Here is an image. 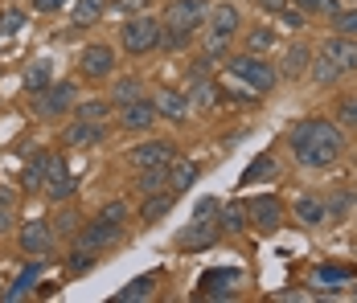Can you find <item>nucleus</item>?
<instances>
[{"label":"nucleus","mask_w":357,"mask_h":303,"mask_svg":"<svg viewBox=\"0 0 357 303\" xmlns=\"http://www.w3.org/2000/svg\"><path fill=\"white\" fill-rule=\"evenodd\" d=\"M287 148L300 169H328L345 152V135L328 119H304L287 132Z\"/></svg>","instance_id":"nucleus-1"},{"label":"nucleus","mask_w":357,"mask_h":303,"mask_svg":"<svg viewBox=\"0 0 357 303\" xmlns=\"http://www.w3.org/2000/svg\"><path fill=\"white\" fill-rule=\"evenodd\" d=\"M226 70H230V78H238V82H247L250 91H259V95H267V91H275V82H280V70L271 66L267 58H259V54H238V58H226Z\"/></svg>","instance_id":"nucleus-2"},{"label":"nucleus","mask_w":357,"mask_h":303,"mask_svg":"<svg viewBox=\"0 0 357 303\" xmlns=\"http://www.w3.org/2000/svg\"><path fill=\"white\" fill-rule=\"evenodd\" d=\"M206 17H210V4H206V0H169L165 13H160V25H165L169 33L193 37L206 25Z\"/></svg>","instance_id":"nucleus-3"},{"label":"nucleus","mask_w":357,"mask_h":303,"mask_svg":"<svg viewBox=\"0 0 357 303\" xmlns=\"http://www.w3.org/2000/svg\"><path fill=\"white\" fill-rule=\"evenodd\" d=\"M156 41H160V21H156V17H132V21H123V29H119V45H123L132 58L156 49Z\"/></svg>","instance_id":"nucleus-4"},{"label":"nucleus","mask_w":357,"mask_h":303,"mask_svg":"<svg viewBox=\"0 0 357 303\" xmlns=\"http://www.w3.org/2000/svg\"><path fill=\"white\" fill-rule=\"evenodd\" d=\"M74 102H78V86L74 82H50L45 91H37V115H45V119H62L66 111H74Z\"/></svg>","instance_id":"nucleus-5"},{"label":"nucleus","mask_w":357,"mask_h":303,"mask_svg":"<svg viewBox=\"0 0 357 303\" xmlns=\"http://www.w3.org/2000/svg\"><path fill=\"white\" fill-rule=\"evenodd\" d=\"M41 193H45L50 201H66V197L74 193L70 169H66V160L54 156V152H45V180H41Z\"/></svg>","instance_id":"nucleus-6"},{"label":"nucleus","mask_w":357,"mask_h":303,"mask_svg":"<svg viewBox=\"0 0 357 303\" xmlns=\"http://www.w3.org/2000/svg\"><path fill=\"white\" fill-rule=\"evenodd\" d=\"M321 54L341 70V74H354V70H357V37H341V33L324 37Z\"/></svg>","instance_id":"nucleus-7"},{"label":"nucleus","mask_w":357,"mask_h":303,"mask_svg":"<svg viewBox=\"0 0 357 303\" xmlns=\"http://www.w3.org/2000/svg\"><path fill=\"white\" fill-rule=\"evenodd\" d=\"M115 238H119V226L99 217V222H91V226H82V230H78V250H86V254H99V250H107Z\"/></svg>","instance_id":"nucleus-8"},{"label":"nucleus","mask_w":357,"mask_h":303,"mask_svg":"<svg viewBox=\"0 0 357 303\" xmlns=\"http://www.w3.org/2000/svg\"><path fill=\"white\" fill-rule=\"evenodd\" d=\"M206 25H210V37L230 41V37L243 29V13H238L234 4H214V8H210V17H206Z\"/></svg>","instance_id":"nucleus-9"},{"label":"nucleus","mask_w":357,"mask_h":303,"mask_svg":"<svg viewBox=\"0 0 357 303\" xmlns=\"http://www.w3.org/2000/svg\"><path fill=\"white\" fill-rule=\"evenodd\" d=\"M238 283H243L238 270H210L202 279V295L206 300H234L238 295Z\"/></svg>","instance_id":"nucleus-10"},{"label":"nucleus","mask_w":357,"mask_h":303,"mask_svg":"<svg viewBox=\"0 0 357 303\" xmlns=\"http://www.w3.org/2000/svg\"><path fill=\"white\" fill-rule=\"evenodd\" d=\"M247 213H250V226H259L263 234L280 230V222H284V205L275 201V197H255L247 205Z\"/></svg>","instance_id":"nucleus-11"},{"label":"nucleus","mask_w":357,"mask_h":303,"mask_svg":"<svg viewBox=\"0 0 357 303\" xmlns=\"http://www.w3.org/2000/svg\"><path fill=\"white\" fill-rule=\"evenodd\" d=\"M78 66H82L86 78H107L111 70H115V49L111 45H86L82 58H78Z\"/></svg>","instance_id":"nucleus-12"},{"label":"nucleus","mask_w":357,"mask_h":303,"mask_svg":"<svg viewBox=\"0 0 357 303\" xmlns=\"http://www.w3.org/2000/svg\"><path fill=\"white\" fill-rule=\"evenodd\" d=\"M152 123H156V107L144 102V99L128 102V107L119 111V127H123V132H148Z\"/></svg>","instance_id":"nucleus-13"},{"label":"nucleus","mask_w":357,"mask_h":303,"mask_svg":"<svg viewBox=\"0 0 357 303\" xmlns=\"http://www.w3.org/2000/svg\"><path fill=\"white\" fill-rule=\"evenodd\" d=\"M50 246H54V230H50V222H29V226L21 230V250H25V254L45 258Z\"/></svg>","instance_id":"nucleus-14"},{"label":"nucleus","mask_w":357,"mask_h":303,"mask_svg":"<svg viewBox=\"0 0 357 303\" xmlns=\"http://www.w3.org/2000/svg\"><path fill=\"white\" fill-rule=\"evenodd\" d=\"M152 107H156V115H165L169 123H185L189 119V99L181 95V91H156V99H152Z\"/></svg>","instance_id":"nucleus-15"},{"label":"nucleus","mask_w":357,"mask_h":303,"mask_svg":"<svg viewBox=\"0 0 357 303\" xmlns=\"http://www.w3.org/2000/svg\"><path fill=\"white\" fill-rule=\"evenodd\" d=\"M173 156H177V148H173V143H165V139L132 148V164H136V169H152V164H173Z\"/></svg>","instance_id":"nucleus-16"},{"label":"nucleus","mask_w":357,"mask_h":303,"mask_svg":"<svg viewBox=\"0 0 357 303\" xmlns=\"http://www.w3.org/2000/svg\"><path fill=\"white\" fill-rule=\"evenodd\" d=\"M308 66H312V49L296 41V45H291V49L284 54V66H280V74L296 82V78H304V74H308Z\"/></svg>","instance_id":"nucleus-17"},{"label":"nucleus","mask_w":357,"mask_h":303,"mask_svg":"<svg viewBox=\"0 0 357 303\" xmlns=\"http://www.w3.org/2000/svg\"><path fill=\"white\" fill-rule=\"evenodd\" d=\"M37 279H41V258H33L29 267H25L21 274H17V283H13V287L4 291V303H17V300H25V295H29V291L37 287Z\"/></svg>","instance_id":"nucleus-18"},{"label":"nucleus","mask_w":357,"mask_h":303,"mask_svg":"<svg viewBox=\"0 0 357 303\" xmlns=\"http://www.w3.org/2000/svg\"><path fill=\"white\" fill-rule=\"evenodd\" d=\"M103 8H107V0H74L70 25H74V29H91V25L103 17Z\"/></svg>","instance_id":"nucleus-19"},{"label":"nucleus","mask_w":357,"mask_h":303,"mask_svg":"<svg viewBox=\"0 0 357 303\" xmlns=\"http://www.w3.org/2000/svg\"><path fill=\"white\" fill-rule=\"evenodd\" d=\"M173 201H177V193H173V189H169V193H165V189H160V193H148V205L140 209L144 226H156V222L173 209Z\"/></svg>","instance_id":"nucleus-20"},{"label":"nucleus","mask_w":357,"mask_h":303,"mask_svg":"<svg viewBox=\"0 0 357 303\" xmlns=\"http://www.w3.org/2000/svg\"><path fill=\"white\" fill-rule=\"evenodd\" d=\"M103 139V123H91V119H78L74 127H66V143L78 148V143H99Z\"/></svg>","instance_id":"nucleus-21"},{"label":"nucleus","mask_w":357,"mask_h":303,"mask_svg":"<svg viewBox=\"0 0 357 303\" xmlns=\"http://www.w3.org/2000/svg\"><path fill=\"white\" fill-rule=\"evenodd\" d=\"M324 217H328V209H324L317 197H300V201H296V222H300V226H321Z\"/></svg>","instance_id":"nucleus-22"},{"label":"nucleus","mask_w":357,"mask_h":303,"mask_svg":"<svg viewBox=\"0 0 357 303\" xmlns=\"http://www.w3.org/2000/svg\"><path fill=\"white\" fill-rule=\"evenodd\" d=\"M165 185H169V164H152V169H140V185H136V189H140L144 197H148V193H160Z\"/></svg>","instance_id":"nucleus-23"},{"label":"nucleus","mask_w":357,"mask_h":303,"mask_svg":"<svg viewBox=\"0 0 357 303\" xmlns=\"http://www.w3.org/2000/svg\"><path fill=\"white\" fill-rule=\"evenodd\" d=\"M136 99H144L140 78H119V82L111 86V102H115V107H128V102H136Z\"/></svg>","instance_id":"nucleus-24"},{"label":"nucleus","mask_w":357,"mask_h":303,"mask_svg":"<svg viewBox=\"0 0 357 303\" xmlns=\"http://www.w3.org/2000/svg\"><path fill=\"white\" fill-rule=\"evenodd\" d=\"M193 180H197V164H193V160H181V164H173V172H169V189H173L177 197L189 189V185H193Z\"/></svg>","instance_id":"nucleus-25"},{"label":"nucleus","mask_w":357,"mask_h":303,"mask_svg":"<svg viewBox=\"0 0 357 303\" xmlns=\"http://www.w3.org/2000/svg\"><path fill=\"white\" fill-rule=\"evenodd\" d=\"M214 99H218V86L210 82V78H193V86H189V107H214Z\"/></svg>","instance_id":"nucleus-26"},{"label":"nucleus","mask_w":357,"mask_h":303,"mask_svg":"<svg viewBox=\"0 0 357 303\" xmlns=\"http://www.w3.org/2000/svg\"><path fill=\"white\" fill-rule=\"evenodd\" d=\"M222 230H247L250 226V213H247V205L243 201H230L226 209H222V222H218Z\"/></svg>","instance_id":"nucleus-27"},{"label":"nucleus","mask_w":357,"mask_h":303,"mask_svg":"<svg viewBox=\"0 0 357 303\" xmlns=\"http://www.w3.org/2000/svg\"><path fill=\"white\" fill-rule=\"evenodd\" d=\"M152 287H156V274H140V279H132V283H128V287H123L115 300H119V303H128V300H148V295H152Z\"/></svg>","instance_id":"nucleus-28"},{"label":"nucleus","mask_w":357,"mask_h":303,"mask_svg":"<svg viewBox=\"0 0 357 303\" xmlns=\"http://www.w3.org/2000/svg\"><path fill=\"white\" fill-rule=\"evenodd\" d=\"M41 180H45V152H33V160H29L25 172H21V185L33 193V189H41Z\"/></svg>","instance_id":"nucleus-29"},{"label":"nucleus","mask_w":357,"mask_h":303,"mask_svg":"<svg viewBox=\"0 0 357 303\" xmlns=\"http://www.w3.org/2000/svg\"><path fill=\"white\" fill-rule=\"evenodd\" d=\"M267 176H275V160H271V156L250 160V169L243 172V189H247V185H255V180H267Z\"/></svg>","instance_id":"nucleus-30"},{"label":"nucleus","mask_w":357,"mask_h":303,"mask_svg":"<svg viewBox=\"0 0 357 303\" xmlns=\"http://www.w3.org/2000/svg\"><path fill=\"white\" fill-rule=\"evenodd\" d=\"M45 86H50V58H41V62H37V66L25 74V91H29V95L45 91Z\"/></svg>","instance_id":"nucleus-31"},{"label":"nucleus","mask_w":357,"mask_h":303,"mask_svg":"<svg viewBox=\"0 0 357 303\" xmlns=\"http://www.w3.org/2000/svg\"><path fill=\"white\" fill-rule=\"evenodd\" d=\"M218 217H222V205H218L214 197H202L197 209H193V222H197V226H218Z\"/></svg>","instance_id":"nucleus-32"},{"label":"nucleus","mask_w":357,"mask_h":303,"mask_svg":"<svg viewBox=\"0 0 357 303\" xmlns=\"http://www.w3.org/2000/svg\"><path fill=\"white\" fill-rule=\"evenodd\" d=\"M74 111H78V119H91V123H103L111 111V102L95 99V102H74Z\"/></svg>","instance_id":"nucleus-33"},{"label":"nucleus","mask_w":357,"mask_h":303,"mask_svg":"<svg viewBox=\"0 0 357 303\" xmlns=\"http://www.w3.org/2000/svg\"><path fill=\"white\" fill-rule=\"evenodd\" d=\"M333 33H341V37H357V8H349V13H333Z\"/></svg>","instance_id":"nucleus-34"},{"label":"nucleus","mask_w":357,"mask_h":303,"mask_svg":"<svg viewBox=\"0 0 357 303\" xmlns=\"http://www.w3.org/2000/svg\"><path fill=\"white\" fill-rule=\"evenodd\" d=\"M247 45H250V54H259V49H271V45H275V29H271V25H259V29H250Z\"/></svg>","instance_id":"nucleus-35"},{"label":"nucleus","mask_w":357,"mask_h":303,"mask_svg":"<svg viewBox=\"0 0 357 303\" xmlns=\"http://www.w3.org/2000/svg\"><path fill=\"white\" fill-rule=\"evenodd\" d=\"M312 78H317V86H328V82H337V78H341V70L321 54V58H317V70H312Z\"/></svg>","instance_id":"nucleus-36"},{"label":"nucleus","mask_w":357,"mask_h":303,"mask_svg":"<svg viewBox=\"0 0 357 303\" xmlns=\"http://www.w3.org/2000/svg\"><path fill=\"white\" fill-rule=\"evenodd\" d=\"M21 25H25V13H21V8H8V13H0V33H4V37H13Z\"/></svg>","instance_id":"nucleus-37"},{"label":"nucleus","mask_w":357,"mask_h":303,"mask_svg":"<svg viewBox=\"0 0 357 303\" xmlns=\"http://www.w3.org/2000/svg\"><path fill=\"white\" fill-rule=\"evenodd\" d=\"M317 283L341 287V283H349V270H345V267H321V270H317Z\"/></svg>","instance_id":"nucleus-38"},{"label":"nucleus","mask_w":357,"mask_h":303,"mask_svg":"<svg viewBox=\"0 0 357 303\" xmlns=\"http://www.w3.org/2000/svg\"><path fill=\"white\" fill-rule=\"evenodd\" d=\"M304 13H324V17H333L337 13V0H296Z\"/></svg>","instance_id":"nucleus-39"},{"label":"nucleus","mask_w":357,"mask_h":303,"mask_svg":"<svg viewBox=\"0 0 357 303\" xmlns=\"http://www.w3.org/2000/svg\"><path fill=\"white\" fill-rule=\"evenodd\" d=\"M337 123L357 127V99H345V102H341V111H337Z\"/></svg>","instance_id":"nucleus-40"},{"label":"nucleus","mask_w":357,"mask_h":303,"mask_svg":"<svg viewBox=\"0 0 357 303\" xmlns=\"http://www.w3.org/2000/svg\"><path fill=\"white\" fill-rule=\"evenodd\" d=\"M99 217H103V222H115V226H119V222H123V217H128V205H123V201H111L107 209H103V213H99Z\"/></svg>","instance_id":"nucleus-41"},{"label":"nucleus","mask_w":357,"mask_h":303,"mask_svg":"<svg viewBox=\"0 0 357 303\" xmlns=\"http://www.w3.org/2000/svg\"><path fill=\"white\" fill-rule=\"evenodd\" d=\"M66 4H74V0H33L37 13H58V8H66Z\"/></svg>","instance_id":"nucleus-42"},{"label":"nucleus","mask_w":357,"mask_h":303,"mask_svg":"<svg viewBox=\"0 0 357 303\" xmlns=\"http://www.w3.org/2000/svg\"><path fill=\"white\" fill-rule=\"evenodd\" d=\"M58 230H62V234H78V217H74V213L58 217Z\"/></svg>","instance_id":"nucleus-43"},{"label":"nucleus","mask_w":357,"mask_h":303,"mask_svg":"<svg viewBox=\"0 0 357 303\" xmlns=\"http://www.w3.org/2000/svg\"><path fill=\"white\" fill-rule=\"evenodd\" d=\"M13 230V213H8V205L0 201V234H8Z\"/></svg>","instance_id":"nucleus-44"},{"label":"nucleus","mask_w":357,"mask_h":303,"mask_svg":"<svg viewBox=\"0 0 357 303\" xmlns=\"http://www.w3.org/2000/svg\"><path fill=\"white\" fill-rule=\"evenodd\" d=\"M259 8H267V13H284L287 0H259Z\"/></svg>","instance_id":"nucleus-45"},{"label":"nucleus","mask_w":357,"mask_h":303,"mask_svg":"<svg viewBox=\"0 0 357 303\" xmlns=\"http://www.w3.org/2000/svg\"><path fill=\"white\" fill-rule=\"evenodd\" d=\"M144 4H148V0H119V8H123V13H136V8H144Z\"/></svg>","instance_id":"nucleus-46"}]
</instances>
